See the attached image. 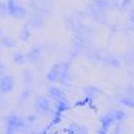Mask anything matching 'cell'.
I'll list each match as a JSON object with an SVG mask.
<instances>
[{"label":"cell","mask_w":134,"mask_h":134,"mask_svg":"<svg viewBox=\"0 0 134 134\" xmlns=\"http://www.w3.org/2000/svg\"><path fill=\"white\" fill-rule=\"evenodd\" d=\"M0 71H2V68H0Z\"/></svg>","instance_id":"obj_7"},{"label":"cell","mask_w":134,"mask_h":134,"mask_svg":"<svg viewBox=\"0 0 134 134\" xmlns=\"http://www.w3.org/2000/svg\"><path fill=\"white\" fill-rule=\"evenodd\" d=\"M0 35H2V30H0Z\"/></svg>","instance_id":"obj_6"},{"label":"cell","mask_w":134,"mask_h":134,"mask_svg":"<svg viewBox=\"0 0 134 134\" xmlns=\"http://www.w3.org/2000/svg\"><path fill=\"white\" fill-rule=\"evenodd\" d=\"M7 13L13 17H21V16H24V9L16 0H9L7 2Z\"/></svg>","instance_id":"obj_1"},{"label":"cell","mask_w":134,"mask_h":134,"mask_svg":"<svg viewBox=\"0 0 134 134\" xmlns=\"http://www.w3.org/2000/svg\"><path fill=\"white\" fill-rule=\"evenodd\" d=\"M37 107H38V110H47V109L49 107V102H48V99H42V97H40L38 99V102H37Z\"/></svg>","instance_id":"obj_3"},{"label":"cell","mask_w":134,"mask_h":134,"mask_svg":"<svg viewBox=\"0 0 134 134\" xmlns=\"http://www.w3.org/2000/svg\"><path fill=\"white\" fill-rule=\"evenodd\" d=\"M13 88H14V81L12 76L6 75V76H3L0 79V92H3V93L12 92Z\"/></svg>","instance_id":"obj_2"},{"label":"cell","mask_w":134,"mask_h":134,"mask_svg":"<svg viewBox=\"0 0 134 134\" xmlns=\"http://www.w3.org/2000/svg\"><path fill=\"white\" fill-rule=\"evenodd\" d=\"M3 42H4V44H7L6 47H14V41H13V40H9V38H7V40H4Z\"/></svg>","instance_id":"obj_5"},{"label":"cell","mask_w":134,"mask_h":134,"mask_svg":"<svg viewBox=\"0 0 134 134\" xmlns=\"http://www.w3.org/2000/svg\"><path fill=\"white\" fill-rule=\"evenodd\" d=\"M7 13V3L0 2V14H4Z\"/></svg>","instance_id":"obj_4"}]
</instances>
